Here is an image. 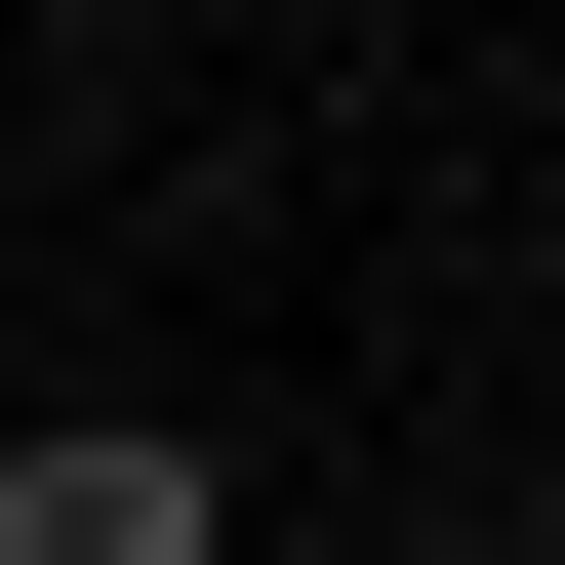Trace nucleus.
<instances>
[{
  "label": "nucleus",
  "instance_id": "obj_1",
  "mask_svg": "<svg viewBox=\"0 0 565 565\" xmlns=\"http://www.w3.org/2000/svg\"><path fill=\"white\" fill-rule=\"evenodd\" d=\"M0 565H243V484H202L162 404H41V445H0Z\"/></svg>",
  "mask_w": 565,
  "mask_h": 565
}]
</instances>
